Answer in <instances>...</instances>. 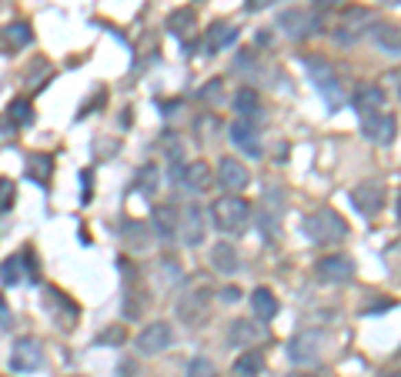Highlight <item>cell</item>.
<instances>
[{
  "mask_svg": "<svg viewBox=\"0 0 401 377\" xmlns=\"http://www.w3.org/2000/svg\"><path fill=\"white\" fill-rule=\"evenodd\" d=\"M248 167L241 164V160H234V157H221L218 160V180H221V187L227 191H241V187H248Z\"/></svg>",
  "mask_w": 401,
  "mask_h": 377,
  "instance_id": "obj_13",
  "label": "cell"
},
{
  "mask_svg": "<svg viewBox=\"0 0 401 377\" xmlns=\"http://www.w3.org/2000/svg\"><path fill=\"white\" fill-rule=\"evenodd\" d=\"M368 30H371V37H375V44L381 51L398 53V27L395 24H375V27H368Z\"/></svg>",
  "mask_w": 401,
  "mask_h": 377,
  "instance_id": "obj_25",
  "label": "cell"
},
{
  "mask_svg": "<svg viewBox=\"0 0 401 377\" xmlns=\"http://www.w3.org/2000/svg\"><path fill=\"white\" fill-rule=\"evenodd\" d=\"M234 40H238V27L218 21V24L207 27V34H204V53L214 57V53L227 51V44H234Z\"/></svg>",
  "mask_w": 401,
  "mask_h": 377,
  "instance_id": "obj_11",
  "label": "cell"
},
{
  "mask_svg": "<svg viewBox=\"0 0 401 377\" xmlns=\"http://www.w3.org/2000/svg\"><path fill=\"white\" fill-rule=\"evenodd\" d=\"M124 327L121 324H114V327H107V330H104V334H98V337H94V344H98V348H121V344H124Z\"/></svg>",
  "mask_w": 401,
  "mask_h": 377,
  "instance_id": "obj_31",
  "label": "cell"
},
{
  "mask_svg": "<svg viewBox=\"0 0 401 377\" xmlns=\"http://www.w3.org/2000/svg\"><path fill=\"white\" fill-rule=\"evenodd\" d=\"M177 227H181V237H184L187 247L200 244V241H204V230H207V227H204V210H200L198 204H191V207L181 214V224Z\"/></svg>",
  "mask_w": 401,
  "mask_h": 377,
  "instance_id": "obj_12",
  "label": "cell"
},
{
  "mask_svg": "<svg viewBox=\"0 0 401 377\" xmlns=\"http://www.w3.org/2000/svg\"><path fill=\"white\" fill-rule=\"evenodd\" d=\"M314 271L325 284H348V280H354V260L345 257V254H328V257L318 260Z\"/></svg>",
  "mask_w": 401,
  "mask_h": 377,
  "instance_id": "obj_7",
  "label": "cell"
},
{
  "mask_svg": "<svg viewBox=\"0 0 401 377\" xmlns=\"http://www.w3.org/2000/svg\"><path fill=\"white\" fill-rule=\"evenodd\" d=\"M150 224H154V234H157L161 241H174V234H177V214H174V207H154V214H150Z\"/></svg>",
  "mask_w": 401,
  "mask_h": 377,
  "instance_id": "obj_19",
  "label": "cell"
},
{
  "mask_svg": "<svg viewBox=\"0 0 401 377\" xmlns=\"http://www.w3.org/2000/svg\"><path fill=\"white\" fill-rule=\"evenodd\" d=\"M41 364H44V348H41V341H37V337H21V341L14 344V351H10V371L30 374V371H37Z\"/></svg>",
  "mask_w": 401,
  "mask_h": 377,
  "instance_id": "obj_4",
  "label": "cell"
},
{
  "mask_svg": "<svg viewBox=\"0 0 401 377\" xmlns=\"http://www.w3.org/2000/svg\"><path fill=\"white\" fill-rule=\"evenodd\" d=\"M177 107H181V101H164L161 104V114H164V117H171V114H177Z\"/></svg>",
  "mask_w": 401,
  "mask_h": 377,
  "instance_id": "obj_41",
  "label": "cell"
},
{
  "mask_svg": "<svg viewBox=\"0 0 401 377\" xmlns=\"http://www.w3.org/2000/svg\"><path fill=\"white\" fill-rule=\"evenodd\" d=\"M368 21V10L365 7H351L348 14H345V21H341V27L334 30V40L338 44H351L358 34H361V24Z\"/></svg>",
  "mask_w": 401,
  "mask_h": 377,
  "instance_id": "obj_18",
  "label": "cell"
},
{
  "mask_svg": "<svg viewBox=\"0 0 401 377\" xmlns=\"http://www.w3.org/2000/svg\"><path fill=\"white\" fill-rule=\"evenodd\" d=\"M321 344H325V334L321 330H304L298 337H291L288 357L295 364H318L321 361Z\"/></svg>",
  "mask_w": 401,
  "mask_h": 377,
  "instance_id": "obj_5",
  "label": "cell"
},
{
  "mask_svg": "<svg viewBox=\"0 0 401 377\" xmlns=\"http://www.w3.org/2000/svg\"><path fill=\"white\" fill-rule=\"evenodd\" d=\"M218 94H221V80H211V84L200 90V101H214Z\"/></svg>",
  "mask_w": 401,
  "mask_h": 377,
  "instance_id": "obj_37",
  "label": "cell"
},
{
  "mask_svg": "<svg viewBox=\"0 0 401 377\" xmlns=\"http://www.w3.org/2000/svg\"><path fill=\"white\" fill-rule=\"evenodd\" d=\"M264 371V357L257 351H248V354H241L238 361H234V367H231V374L234 377H257Z\"/></svg>",
  "mask_w": 401,
  "mask_h": 377,
  "instance_id": "obj_24",
  "label": "cell"
},
{
  "mask_svg": "<svg viewBox=\"0 0 401 377\" xmlns=\"http://www.w3.org/2000/svg\"><path fill=\"white\" fill-rule=\"evenodd\" d=\"M385 87H378V84H361L358 90H354V110L358 114H375L385 107Z\"/></svg>",
  "mask_w": 401,
  "mask_h": 377,
  "instance_id": "obj_15",
  "label": "cell"
},
{
  "mask_svg": "<svg viewBox=\"0 0 401 377\" xmlns=\"http://www.w3.org/2000/svg\"><path fill=\"white\" fill-rule=\"evenodd\" d=\"M361 134H365V141H371V144H391L395 141V117L391 114H361Z\"/></svg>",
  "mask_w": 401,
  "mask_h": 377,
  "instance_id": "obj_8",
  "label": "cell"
},
{
  "mask_svg": "<svg viewBox=\"0 0 401 377\" xmlns=\"http://www.w3.org/2000/svg\"><path fill=\"white\" fill-rule=\"evenodd\" d=\"M194 27H198V14H194L191 7H181V10H174V14L168 17V30H171L174 37H181V40H187Z\"/></svg>",
  "mask_w": 401,
  "mask_h": 377,
  "instance_id": "obj_21",
  "label": "cell"
},
{
  "mask_svg": "<svg viewBox=\"0 0 401 377\" xmlns=\"http://www.w3.org/2000/svg\"><path fill=\"white\" fill-rule=\"evenodd\" d=\"M277 27H281L288 37L301 40V37H308V34H311L314 21H311V14H308V10H284V14H281V21H277Z\"/></svg>",
  "mask_w": 401,
  "mask_h": 377,
  "instance_id": "obj_16",
  "label": "cell"
},
{
  "mask_svg": "<svg viewBox=\"0 0 401 377\" xmlns=\"http://www.w3.org/2000/svg\"><path fill=\"white\" fill-rule=\"evenodd\" d=\"M268 337V330L261 327V321L254 324V321H234L231 330H227V344H234V348H244V344H254V341H264Z\"/></svg>",
  "mask_w": 401,
  "mask_h": 377,
  "instance_id": "obj_14",
  "label": "cell"
},
{
  "mask_svg": "<svg viewBox=\"0 0 401 377\" xmlns=\"http://www.w3.org/2000/svg\"><path fill=\"white\" fill-rule=\"evenodd\" d=\"M50 174H54V160H50L47 154H30L27 157V177H34V180H50Z\"/></svg>",
  "mask_w": 401,
  "mask_h": 377,
  "instance_id": "obj_26",
  "label": "cell"
},
{
  "mask_svg": "<svg viewBox=\"0 0 401 377\" xmlns=\"http://www.w3.org/2000/svg\"><path fill=\"white\" fill-rule=\"evenodd\" d=\"M7 117L14 121V124H34V110H30V104L27 101H10V107H7Z\"/></svg>",
  "mask_w": 401,
  "mask_h": 377,
  "instance_id": "obj_30",
  "label": "cell"
},
{
  "mask_svg": "<svg viewBox=\"0 0 401 377\" xmlns=\"http://www.w3.org/2000/svg\"><path fill=\"white\" fill-rule=\"evenodd\" d=\"M187 377H218V371H214V364L207 357H194L187 364Z\"/></svg>",
  "mask_w": 401,
  "mask_h": 377,
  "instance_id": "obj_33",
  "label": "cell"
},
{
  "mask_svg": "<svg viewBox=\"0 0 401 377\" xmlns=\"http://www.w3.org/2000/svg\"><path fill=\"white\" fill-rule=\"evenodd\" d=\"M301 230L311 244H331V241H341L348 234V221L338 210H314L304 217Z\"/></svg>",
  "mask_w": 401,
  "mask_h": 377,
  "instance_id": "obj_2",
  "label": "cell"
},
{
  "mask_svg": "<svg viewBox=\"0 0 401 377\" xmlns=\"http://www.w3.org/2000/svg\"><path fill=\"white\" fill-rule=\"evenodd\" d=\"M381 377H395V374H381Z\"/></svg>",
  "mask_w": 401,
  "mask_h": 377,
  "instance_id": "obj_44",
  "label": "cell"
},
{
  "mask_svg": "<svg viewBox=\"0 0 401 377\" xmlns=\"http://www.w3.org/2000/svg\"><path fill=\"white\" fill-rule=\"evenodd\" d=\"M3 40H7L10 47H27V44L34 40V30L27 24H21V21H17V24H7L3 27Z\"/></svg>",
  "mask_w": 401,
  "mask_h": 377,
  "instance_id": "obj_28",
  "label": "cell"
},
{
  "mask_svg": "<svg viewBox=\"0 0 401 377\" xmlns=\"http://www.w3.org/2000/svg\"><path fill=\"white\" fill-rule=\"evenodd\" d=\"M234 110H238V114H244V117H257V114H261V101H257V94H254L251 87H241V90L234 94Z\"/></svg>",
  "mask_w": 401,
  "mask_h": 377,
  "instance_id": "obj_27",
  "label": "cell"
},
{
  "mask_svg": "<svg viewBox=\"0 0 401 377\" xmlns=\"http://www.w3.org/2000/svg\"><path fill=\"white\" fill-rule=\"evenodd\" d=\"M117 377H134V364H124V374L117 371Z\"/></svg>",
  "mask_w": 401,
  "mask_h": 377,
  "instance_id": "obj_42",
  "label": "cell"
},
{
  "mask_svg": "<svg viewBox=\"0 0 401 377\" xmlns=\"http://www.w3.org/2000/svg\"><path fill=\"white\" fill-rule=\"evenodd\" d=\"M14 134H17V124L10 117H0V141H10Z\"/></svg>",
  "mask_w": 401,
  "mask_h": 377,
  "instance_id": "obj_36",
  "label": "cell"
},
{
  "mask_svg": "<svg viewBox=\"0 0 401 377\" xmlns=\"http://www.w3.org/2000/svg\"><path fill=\"white\" fill-rule=\"evenodd\" d=\"M80 187H84V191H80V201L87 204L91 201V171H80Z\"/></svg>",
  "mask_w": 401,
  "mask_h": 377,
  "instance_id": "obj_38",
  "label": "cell"
},
{
  "mask_svg": "<svg viewBox=\"0 0 401 377\" xmlns=\"http://www.w3.org/2000/svg\"><path fill=\"white\" fill-rule=\"evenodd\" d=\"M211 221L221 234H238L244 230L251 221V204L244 197H234V194H225L211 204Z\"/></svg>",
  "mask_w": 401,
  "mask_h": 377,
  "instance_id": "obj_1",
  "label": "cell"
},
{
  "mask_svg": "<svg viewBox=\"0 0 401 377\" xmlns=\"http://www.w3.org/2000/svg\"><path fill=\"white\" fill-rule=\"evenodd\" d=\"M0 327H10V307L3 301V294H0Z\"/></svg>",
  "mask_w": 401,
  "mask_h": 377,
  "instance_id": "obj_39",
  "label": "cell"
},
{
  "mask_svg": "<svg viewBox=\"0 0 401 377\" xmlns=\"http://www.w3.org/2000/svg\"><path fill=\"white\" fill-rule=\"evenodd\" d=\"M141 191H144V194H154V191H157V167H144V171H141Z\"/></svg>",
  "mask_w": 401,
  "mask_h": 377,
  "instance_id": "obj_34",
  "label": "cell"
},
{
  "mask_svg": "<svg viewBox=\"0 0 401 377\" xmlns=\"http://www.w3.org/2000/svg\"><path fill=\"white\" fill-rule=\"evenodd\" d=\"M331 3H338V0H314V7H331Z\"/></svg>",
  "mask_w": 401,
  "mask_h": 377,
  "instance_id": "obj_43",
  "label": "cell"
},
{
  "mask_svg": "<svg viewBox=\"0 0 401 377\" xmlns=\"http://www.w3.org/2000/svg\"><path fill=\"white\" fill-rule=\"evenodd\" d=\"M227 134H231V141H234L238 147H244L248 154H254V157L261 154V151H257V130H254V124H251V121H234Z\"/></svg>",
  "mask_w": 401,
  "mask_h": 377,
  "instance_id": "obj_20",
  "label": "cell"
},
{
  "mask_svg": "<svg viewBox=\"0 0 401 377\" xmlns=\"http://www.w3.org/2000/svg\"><path fill=\"white\" fill-rule=\"evenodd\" d=\"M21 257H24V274L30 277V280H37V277H41V267H37V257H34V251H30V247H27L24 254H21Z\"/></svg>",
  "mask_w": 401,
  "mask_h": 377,
  "instance_id": "obj_35",
  "label": "cell"
},
{
  "mask_svg": "<svg viewBox=\"0 0 401 377\" xmlns=\"http://www.w3.org/2000/svg\"><path fill=\"white\" fill-rule=\"evenodd\" d=\"M351 204H354L365 217H375V214H381V207H385V187L375 184V180H365V184H358V187L351 191Z\"/></svg>",
  "mask_w": 401,
  "mask_h": 377,
  "instance_id": "obj_9",
  "label": "cell"
},
{
  "mask_svg": "<svg viewBox=\"0 0 401 377\" xmlns=\"http://www.w3.org/2000/svg\"><path fill=\"white\" fill-rule=\"evenodd\" d=\"M301 64H304L308 77L314 80V87H318V90H321V94L328 97L331 110H338V107H341V90H338V77H334V67H331L328 60H321V57H304Z\"/></svg>",
  "mask_w": 401,
  "mask_h": 377,
  "instance_id": "obj_3",
  "label": "cell"
},
{
  "mask_svg": "<svg viewBox=\"0 0 401 377\" xmlns=\"http://www.w3.org/2000/svg\"><path fill=\"white\" fill-rule=\"evenodd\" d=\"M171 341H174V330H171V324L168 321H154V324H148L141 334H137V351L148 354V357H154V354L168 351L171 348Z\"/></svg>",
  "mask_w": 401,
  "mask_h": 377,
  "instance_id": "obj_6",
  "label": "cell"
},
{
  "mask_svg": "<svg viewBox=\"0 0 401 377\" xmlns=\"http://www.w3.org/2000/svg\"><path fill=\"white\" fill-rule=\"evenodd\" d=\"M24 277V257L21 254H10L3 264H0V280L3 284H17Z\"/></svg>",
  "mask_w": 401,
  "mask_h": 377,
  "instance_id": "obj_29",
  "label": "cell"
},
{
  "mask_svg": "<svg viewBox=\"0 0 401 377\" xmlns=\"http://www.w3.org/2000/svg\"><path fill=\"white\" fill-rule=\"evenodd\" d=\"M181 180H184V187H187V191H204V187L211 184V167H207L204 160H191V164L184 167Z\"/></svg>",
  "mask_w": 401,
  "mask_h": 377,
  "instance_id": "obj_22",
  "label": "cell"
},
{
  "mask_svg": "<svg viewBox=\"0 0 401 377\" xmlns=\"http://www.w3.org/2000/svg\"><path fill=\"white\" fill-rule=\"evenodd\" d=\"M44 301H47V311L54 314L57 327H67V330H71V327L77 324V304L67 301V294H60L57 287H47Z\"/></svg>",
  "mask_w": 401,
  "mask_h": 377,
  "instance_id": "obj_10",
  "label": "cell"
},
{
  "mask_svg": "<svg viewBox=\"0 0 401 377\" xmlns=\"http://www.w3.org/2000/svg\"><path fill=\"white\" fill-rule=\"evenodd\" d=\"M17 201V191H14V180H7V177H0V214H7L10 207Z\"/></svg>",
  "mask_w": 401,
  "mask_h": 377,
  "instance_id": "obj_32",
  "label": "cell"
},
{
  "mask_svg": "<svg viewBox=\"0 0 401 377\" xmlns=\"http://www.w3.org/2000/svg\"><path fill=\"white\" fill-rule=\"evenodd\" d=\"M238 264H241V260H238V251H234L227 241L225 244H218V247L211 251V267H214V271H221V274H234V271H238Z\"/></svg>",
  "mask_w": 401,
  "mask_h": 377,
  "instance_id": "obj_23",
  "label": "cell"
},
{
  "mask_svg": "<svg viewBox=\"0 0 401 377\" xmlns=\"http://www.w3.org/2000/svg\"><path fill=\"white\" fill-rule=\"evenodd\" d=\"M251 314H254V321H261V324L275 321L277 297L268 291V287H254V294H251Z\"/></svg>",
  "mask_w": 401,
  "mask_h": 377,
  "instance_id": "obj_17",
  "label": "cell"
},
{
  "mask_svg": "<svg viewBox=\"0 0 401 377\" xmlns=\"http://www.w3.org/2000/svg\"><path fill=\"white\" fill-rule=\"evenodd\" d=\"M221 297H225V301H227V304L241 301V287H225V291H221Z\"/></svg>",
  "mask_w": 401,
  "mask_h": 377,
  "instance_id": "obj_40",
  "label": "cell"
}]
</instances>
